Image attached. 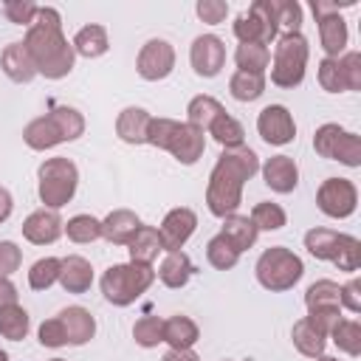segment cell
<instances>
[{
	"mask_svg": "<svg viewBox=\"0 0 361 361\" xmlns=\"http://www.w3.org/2000/svg\"><path fill=\"white\" fill-rule=\"evenodd\" d=\"M203 149H206V133L197 130V127H192V124H186V121H178V127H175V133H172V138L166 144V152L178 164L192 166V164L200 161Z\"/></svg>",
	"mask_w": 361,
	"mask_h": 361,
	"instance_id": "7c38bea8",
	"label": "cell"
},
{
	"mask_svg": "<svg viewBox=\"0 0 361 361\" xmlns=\"http://www.w3.org/2000/svg\"><path fill=\"white\" fill-rule=\"evenodd\" d=\"M141 217L130 209H113L104 220H102V237L113 245H127L133 240V234L138 231Z\"/></svg>",
	"mask_w": 361,
	"mask_h": 361,
	"instance_id": "ac0fdd59",
	"label": "cell"
},
{
	"mask_svg": "<svg viewBox=\"0 0 361 361\" xmlns=\"http://www.w3.org/2000/svg\"><path fill=\"white\" fill-rule=\"evenodd\" d=\"M0 361H8V353L6 350H0Z\"/></svg>",
	"mask_w": 361,
	"mask_h": 361,
	"instance_id": "6125c7cd",
	"label": "cell"
},
{
	"mask_svg": "<svg viewBox=\"0 0 361 361\" xmlns=\"http://www.w3.org/2000/svg\"><path fill=\"white\" fill-rule=\"evenodd\" d=\"M175 127H178L175 118H166V116L152 118L149 127H147V144H152V147H158V149H166V144H169Z\"/></svg>",
	"mask_w": 361,
	"mask_h": 361,
	"instance_id": "816d5d0a",
	"label": "cell"
},
{
	"mask_svg": "<svg viewBox=\"0 0 361 361\" xmlns=\"http://www.w3.org/2000/svg\"><path fill=\"white\" fill-rule=\"evenodd\" d=\"M254 274H257V282L271 290V293H282V290H290L302 274H305V265L299 259V254H293L290 248L285 245H271L259 254L257 265H254Z\"/></svg>",
	"mask_w": 361,
	"mask_h": 361,
	"instance_id": "5b68a950",
	"label": "cell"
},
{
	"mask_svg": "<svg viewBox=\"0 0 361 361\" xmlns=\"http://www.w3.org/2000/svg\"><path fill=\"white\" fill-rule=\"evenodd\" d=\"M31 330V319H28V310L20 307V305H8L0 310V336L8 338V341H23Z\"/></svg>",
	"mask_w": 361,
	"mask_h": 361,
	"instance_id": "d6a6232c",
	"label": "cell"
},
{
	"mask_svg": "<svg viewBox=\"0 0 361 361\" xmlns=\"http://www.w3.org/2000/svg\"><path fill=\"white\" fill-rule=\"evenodd\" d=\"M51 118H54L56 127L62 130V138H65V141H76V138L85 133V116H82L76 107L56 104V107H51Z\"/></svg>",
	"mask_w": 361,
	"mask_h": 361,
	"instance_id": "f35d334b",
	"label": "cell"
},
{
	"mask_svg": "<svg viewBox=\"0 0 361 361\" xmlns=\"http://www.w3.org/2000/svg\"><path fill=\"white\" fill-rule=\"evenodd\" d=\"M152 116L144 107H124L116 118V135L124 144H147V127Z\"/></svg>",
	"mask_w": 361,
	"mask_h": 361,
	"instance_id": "44dd1931",
	"label": "cell"
},
{
	"mask_svg": "<svg viewBox=\"0 0 361 361\" xmlns=\"http://www.w3.org/2000/svg\"><path fill=\"white\" fill-rule=\"evenodd\" d=\"M20 228H23V237L28 243H34V245H51V243H56L62 237L65 223H62L59 212H54V209H37V212H31L23 220Z\"/></svg>",
	"mask_w": 361,
	"mask_h": 361,
	"instance_id": "4fadbf2b",
	"label": "cell"
},
{
	"mask_svg": "<svg viewBox=\"0 0 361 361\" xmlns=\"http://www.w3.org/2000/svg\"><path fill=\"white\" fill-rule=\"evenodd\" d=\"M37 338H39V344H42V347H51V350L65 347V344H68V336H65V327H62L59 316L45 319V322L39 324V330H37Z\"/></svg>",
	"mask_w": 361,
	"mask_h": 361,
	"instance_id": "f5cc1de1",
	"label": "cell"
},
{
	"mask_svg": "<svg viewBox=\"0 0 361 361\" xmlns=\"http://www.w3.org/2000/svg\"><path fill=\"white\" fill-rule=\"evenodd\" d=\"M23 141H25L31 149L45 152V149H54L56 144H62L65 138H62V130L56 127V121L51 118V113H45V116H39V118H34V121L25 124Z\"/></svg>",
	"mask_w": 361,
	"mask_h": 361,
	"instance_id": "d6986e66",
	"label": "cell"
},
{
	"mask_svg": "<svg viewBox=\"0 0 361 361\" xmlns=\"http://www.w3.org/2000/svg\"><path fill=\"white\" fill-rule=\"evenodd\" d=\"M341 133H344V127H338V124H322L319 130H316V135H313V149L322 155V158H330L333 161V152H336V144H338V138H341Z\"/></svg>",
	"mask_w": 361,
	"mask_h": 361,
	"instance_id": "7dc6e473",
	"label": "cell"
},
{
	"mask_svg": "<svg viewBox=\"0 0 361 361\" xmlns=\"http://www.w3.org/2000/svg\"><path fill=\"white\" fill-rule=\"evenodd\" d=\"M223 361H231V358H223Z\"/></svg>",
	"mask_w": 361,
	"mask_h": 361,
	"instance_id": "e7e4bbea",
	"label": "cell"
},
{
	"mask_svg": "<svg viewBox=\"0 0 361 361\" xmlns=\"http://www.w3.org/2000/svg\"><path fill=\"white\" fill-rule=\"evenodd\" d=\"M133 338L138 347L149 350V347H158L164 341V319L158 316H141L135 324H133Z\"/></svg>",
	"mask_w": 361,
	"mask_h": 361,
	"instance_id": "b9f144b4",
	"label": "cell"
},
{
	"mask_svg": "<svg viewBox=\"0 0 361 361\" xmlns=\"http://www.w3.org/2000/svg\"><path fill=\"white\" fill-rule=\"evenodd\" d=\"M59 268H62V259L59 257H42L31 265L28 271V285L34 290H48L54 282H59Z\"/></svg>",
	"mask_w": 361,
	"mask_h": 361,
	"instance_id": "ab89813d",
	"label": "cell"
},
{
	"mask_svg": "<svg viewBox=\"0 0 361 361\" xmlns=\"http://www.w3.org/2000/svg\"><path fill=\"white\" fill-rule=\"evenodd\" d=\"M206 259H209L212 268H217V271H228V268L237 265L240 251H237L223 234H214V237L206 243Z\"/></svg>",
	"mask_w": 361,
	"mask_h": 361,
	"instance_id": "8d00e7d4",
	"label": "cell"
},
{
	"mask_svg": "<svg viewBox=\"0 0 361 361\" xmlns=\"http://www.w3.org/2000/svg\"><path fill=\"white\" fill-rule=\"evenodd\" d=\"M11 209H14V197L6 186H0V223H6L11 217Z\"/></svg>",
	"mask_w": 361,
	"mask_h": 361,
	"instance_id": "680465c9",
	"label": "cell"
},
{
	"mask_svg": "<svg viewBox=\"0 0 361 361\" xmlns=\"http://www.w3.org/2000/svg\"><path fill=\"white\" fill-rule=\"evenodd\" d=\"M319 361H338V358H333V355H319Z\"/></svg>",
	"mask_w": 361,
	"mask_h": 361,
	"instance_id": "94428289",
	"label": "cell"
},
{
	"mask_svg": "<svg viewBox=\"0 0 361 361\" xmlns=\"http://www.w3.org/2000/svg\"><path fill=\"white\" fill-rule=\"evenodd\" d=\"M197 338H200V330L189 316L164 319V341L169 344V350H192Z\"/></svg>",
	"mask_w": 361,
	"mask_h": 361,
	"instance_id": "484cf974",
	"label": "cell"
},
{
	"mask_svg": "<svg viewBox=\"0 0 361 361\" xmlns=\"http://www.w3.org/2000/svg\"><path fill=\"white\" fill-rule=\"evenodd\" d=\"M327 338H333V344L347 355H358L361 353V324L353 322V319H338Z\"/></svg>",
	"mask_w": 361,
	"mask_h": 361,
	"instance_id": "d590c367",
	"label": "cell"
},
{
	"mask_svg": "<svg viewBox=\"0 0 361 361\" xmlns=\"http://www.w3.org/2000/svg\"><path fill=\"white\" fill-rule=\"evenodd\" d=\"M37 11H39V6L31 3V0H6L3 3V14L14 25H31L34 17H37Z\"/></svg>",
	"mask_w": 361,
	"mask_h": 361,
	"instance_id": "c3c4849f",
	"label": "cell"
},
{
	"mask_svg": "<svg viewBox=\"0 0 361 361\" xmlns=\"http://www.w3.org/2000/svg\"><path fill=\"white\" fill-rule=\"evenodd\" d=\"M316 206L333 220H344L358 206V189L350 178H327L316 189Z\"/></svg>",
	"mask_w": 361,
	"mask_h": 361,
	"instance_id": "52a82bcc",
	"label": "cell"
},
{
	"mask_svg": "<svg viewBox=\"0 0 361 361\" xmlns=\"http://www.w3.org/2000/svg\"><path fill=\"white\" fill-rule=\"evenodd\" d=\"M338 271H358L361 268V243L353 237V234H341L338 240V248H336V257L330 259Z\"/></svg>",
	"mask_w": 361,
	"mask_h": 361,
	"instance_id": "7bdbcfd3",
	"label": "cell"
},
{
	"mask_svg": "<svg viewBox=\"0 0 361 361\" xmlns=\"http://www.w3.org/2000/svg\"><path fill=\"white\" fill-rule=\"evenodd\" d=\"M62 234H68V240H71V243H79V245L93 243V240L102 237V220L93 217V214H73V217L65 223Z\"/></svg>",
	"mask_w": 361,
	"mask_h": 361,
	"instance_id": "836d02e7",
	"label": "cell"
},
{
	"mask_svg": "<svg viewBox=\"0 0 361 361\" xmlns=\"http://www.w3.org/2000/svg\"><path fill=\"white\" fill-rule=\"evenodd\" d=\"M23 265V251L11 240H0V276H11Z\"/></svg>",
	"mask_w": 361,
	"mask_h": 361,
	"instance_id": "11a10c76",
	"label": "cell"
},
{
	"mask_svg": "<svg viewBox=\"0 0 361 361\" xmlns=\"http://www.w3.org/2000/svg\"><path fill=\"white\" fill-rule=\"evenodd\" d=\"M59 322L65 327V336H68L71 347H82L96 336V319L82 305H71V307L59 310Z\"/></svg>",
	"mask_w": 361,
	"mask_h": 361,
	"instance_id": "9a60e30c",
	"label": "cell"
},
{
	"mask_svg": "<svg viewBox=\"0 0 361 361\" xmlns=\"http://www.w3.org/2000/svg\"><path fill=\"white\" fill-rule=\"evenodd\" d=\"M341 307H347L350 313H361V279H350L347 285H341Z\"/></svg>",
	"mask_w": 361,
	"mask_h": 361,
	"instance_id": "9f6ffc18",
	"label": "cell"
},
{
	"mask_svg": "<svg viewBox=\"0 0 361 361\" xmlns=\"http://www.w3.org/2000/svg\"><path fill=\"white\" fill-rule=\"evenodd\" d=\"M195 274V265L189 259L186 251H166V257L161 259L155 276L166 285V288H183Z\"/></svg>",
	"mask_w": 361,
	"mask_h": 361,
	"instance_id": "cb8c5ba5",
	"label": "cell"
},
{
	"mask_svg": "<svg viewBox=\"0 0 361 361\" xmlns=\"http://www.w3.org/2000/svg\"><path fill=\"white\" fill-rule=\"evenodd\" d=\"M319 23V42H322V51L324 56L330 59H338L344 51H347V23L341 14H324V17H316Z\"/></svg>",
	"mask_w": 361,
	"mask_h": 361,
	"instance_id": "2e32d148",
	"label": "cell"
},
{
	"mask_svg": "<svg viewBox=\"0 0 361 361\" xmlns=\"http://www.w3.org/2000/svg\"><path fill=\"white\" fill-rule=\"evenodd\" d=\"M172 68H175V48H172V42L155 37V39H147L141 45V51L135 56V71H138L141 79L161 82V79H166L172 73Z\"/></svg>",
	"mask_w": 361,
	"mask_h": 361,
	"instance_id": "ba28073f",
	"label": "cell"
},
{
	"mask_svg": "<svg viewBox=\"0 0 361 361\" xmlns=\"http://www.w3.org/2000/svg\"><path fill=\"white\" fill-rule=\"evenodd\" d=\"M189 62H192V71L203 79H212L223 71L226 65V42L217 37V34H200L195 37L192 48H189Z\"/></svg>",
	"mask_w": 361,
	"mask_h": 361,
	"instance_id": "30bf717a",
	"label": "cell"
},
{
	"mask_svg": "<svg viewBox=\"0 0 361 361\" xmlns=\"http://www.w3.org/2000/svg\"><path fill=\"white\" fill-rule=\"evenodd\" d=\"M259 172V155L251 147H234V149H223V155L217 158L212 175H209V186H206V206L214 217H228L237 212V206L243 203V186L245 180H251Z\"/></svg>",
	"mask_w": 361,
	"mask_h": 361,
	"instance_id": "7a4b0ae2",
	"label": "cell"
},
{
	"mask_svg": "<svg viewBox=\"0 0 361 361\" xmlns=\"http://www.w3.org/2000/svg\"><path fill=\"white\" fill-rule=\"evenodd\" d=\"M248 11L265 25V31H268V37L274 42L279 37V28H276V0H254L248 6Z\"/></svg>",
	"mask_w": 361,
	"mask_h": 361,
	"instance_id": "f907efd6",
	"label": "cell"
},
{
	"mask_svg": "<svg viewBox=\"0 0 361 361\" xmlns=\"http://www.w3.org/2000/svg\"><path fill=\"white\" fill-rule=\"evenodd\" d=\"M59 285L68 290V293H85L90 290L93 285V268L85 257L79 254H71L62 259V268H59Z\"/></svg>",
	"mask_w": 361,
	"mask_h": 361,
	"instance_id": "603a6c76",
	"label": "cell"
},
{
	"mask_svg": "<svg viewBox=\"0 0 361 361\" xmlns=\"http://www.w3.org/2000/svg\"><path fill=\"white\" fill-rule=\"evenodd\" d=\"M316 76H319L322 90H327V93H341V90H347V87H344V79H341V71H338V59L324 56V59L319 62Z\"/></svg>",
	"mask_w": 361,
	"mask_h": 361,
	"instance_id": "681fc988",
	"label": "cell"
},
{
	"mask_svg": "<svg viewBox=\"0 0 361 361\" xmlns=\"http://www.w3.org/2000/svg\"><path fill=\"white\" fill-rule=\"evenodd\" d=\"M8 305H17V288L8 276H0V310Z\"/></svg>",
	"mask_w": 361,
	"mask_h": 361,
	"instance_id": "6f0895ef",
	"label": "cell"
},
{
	"mask_svg": "<svg viewBox=\"0 0 361 361\" xmlns=\"http://www.w3.org/2000/svg\"><path fill=\"white\" fill-rule=\"evenodd\" d=\"M338 240H341V234L333 231V228H310L305 234V248L316 259H333L336 248H338Z\"/></svg>",
	"mask_w": 361,
	"mask_h": 361,
	"instance_id": "e575fe53",
	"label": "cell"
},
{
	"mask_svg": "<svg viewBox=\"0 0 361 361\" xmlns=\"http://www.w3.org/2000/svg\"><path fill=\"white\" fill-rule=\"evenodd\" d=\"M228 93L237 102H257L265 93V76L262 73H245V71H234L228 79Z\"/></svg>",
	"mask_w": 361,
	"mask_h": 361,
	"instance_id": "1f68e13d",
	"label": "cell"
},
{
	"mask_svg": "<svg viewBox=\"0 0 361 361\" xmlns=\"http://www.w3.org/2000/svg\"><path fill=\"white\" fill-rule=\"evenodd\" d=\"M161 361H200V358L192 350H166Z\"/></svg>",
	"mask_w": 361,
	"mask_h": 361,
	"instance_id": "91938a15",
	"label": "cell"
},
{
	"mask_svg": "<svg viewBox=\"0 0 361 361\" xmlns=\"http://www.w3.org/2000/svg\"><path fill=\"white\" fill-rule=\"evenodd\" d=\"M262 178H265V186L271 192L288 195L299 186V166L290 155H271L262 164Z\"/></svg>",
	"mask_w": 361,
	"mask_h": 361,
	"instance_id": "5bb4252c",
	"label": "cell"
},
{
	"mask_svg": "<svg viewBox=\"0 0 361 361\" xmlns=\"http://www.w3.org/2000/svg\"><path fill=\"white\" fill-rule=\"evenodd\" d=\"M73 51L76 56H85V59H99L107 54L110 48V39H107V28L99 25V23H90V25H82L73 37Z\"/></svg>",
	"mask_w": 361,
	"mask_h": 361,
	"instance_id": "d4e9b609",
	"label": "cell"
},
{
	"mask_svg": "<svg viewBox=\"0 0 361 361\" xmlns=\"http://www.w3.org/2000/svg\"><path fill=\"white\" fill-rule=\"evenodd\" d=\"M341 285L333 279H316L307 290H305V305L307 313H341Z\"/></svg>",
	"mask_w": 361,
	"mask_h": 361,
	"instance_id": "ffe728a7",
	"label": "cell"
},
{
	"mask_svg": "<svg viewBox=\"0 0 361 361\" xmlns=\"http://www.w3.org/2000/svg\"><path fill=\"white\" fill-rule=\"evenodd\" d=\"M79 186V169L71 158H48L37 169V195L45 203V209L59 212L65 203L73 200Z\"/></svg>",
	"mask_w": 361,
	"mask_h": 361,
	"instance_id": "277c9868",
	"label": "cell"
},
{
	"mask_svg": "<svg viewBox=\"0 0 361 361\" xmlns=\"http://www.w3.org/2000/svg\"><path fill=\"white\" fill-rule=\"evenodd\" d=\"M220 113H226V107H223L214 96L200 93V96H195V99L186 104V124H192V127H197V130L206 133L209 124H212Z\"/></svg>",
	"mask_w": 361,
	"mask_h": 361,
	"instance_id": "f1b7e54d",
	"label": "cell"
},
{
	"mask_svg": "<svg viewBox=\"0 0 361 361\" xmlns=\"http://www.w3.org/2000/svg\"><path fill=\"white\" fill-rule=\"evenodd\" d=\"M338 71H341L347 90H361V54L358 51H344L338 56Z\"/></svg>",
	"mask_w": 361,
	"mask_h": 361,
	"instance_id": "bcb514c9",
	"label": "cell"
},
{
	"mask_svg": "<svg viewBox=\"0 0 361 361\" xmlns=\"http://www.w3.org/2000/svg\"><path fill=\"white\" fill-rule=\"evenodd\" d=\"M223 149H234V147H243V141H245V130H243V124L234 118V116H228V113H220L212 124H209V130H206Z\"/></svg>",
	"mask_w": 361,
	"mask_h": 361,
	"instance_id": "f546056e",
	"label": "cell"
},
{
	"mask_svg": "<svg viewBox=\"0 0 361 361\" xmlns=\"http://www.w3.org/2000/svg\"><path fill=\"white\" fill-rule=\"evenodd\" d=\"M195 228H197V214L192 209H186V206L169 209L158 228L164 251H180L186 245V240L195 234Z\"/></svg>",
	"mask_w": 361,
	"mask_h": 361,
	"instance_id": "8fae6325",
	"label": "cell"
},
{
	"mask_svg": "<svg viewBox=\"0 0 361 361\" xmlns=\"http://www.w3.org/2000/svg\"><path fill=\"white\" fill-rule=\"evenodd\" d=\"M155 282V268L152 265H138V262H118L110 265L102 274V293L110 305L116 307H127L133 305L141 293H147V288Z\"/></svg>",
	"mask_w": 361,
	"mask_h": 361,
	"instance_id": "3957f363",
	"label": "cell"
},
{
	"mask_svg": "<svg viewBox=\"0 0 361 361\" xmlns=\"http://www.w3.org/2000/svg\"><path fill=\"white\" fill-rule=\"evenodd\" d=\"M127 251H130V262H138V265H152L158 259V254L164 251V243H161V234L158 228L152 226H138V231L133 234V240L127 243Z\"/></svg>",
	"mask_w": 361,
	"mask_h": 361,
	"instance_id": "7402d4cb",
	"label": "cell"
},
{
	"mask_svg": "<svg viewBox=\"0 0 361 361\" xmlns=\"http://www.w3.org/2000/svg\"><path fill=\"white\" fill-rule=\"evenodd\" d=\"M0 68H3V73H6L11 82H17V85H25V82H31V79L37 76L34 59H31V54L25 51L23 42H8V45L3 48V54H0Z\"/></svg>",
	"mask_w": 361,
	"mask_h": 361,
	"instance_id": "e0dca14e",
	"label": "cell"
},
{
	"mask_svg": "<svg viewBox=\"0 0 361 361\" xmlns=\"http://www.w3.org/2000/svg\"><path fill=\"white\" fill-rule=\"evenodd\" d=\"M257 133L271 147H285L296 138V121L285 104H268L257 116Z\"/></svg>",
	"mask_w": 361,
	"mask_h": 361,
	"instance_id": "9c48e42d",
	"label": "cell"
},
{
	"mask_svg": "<svg viewBox=\"0 0 361 361\" xmlns=\"http://www.w3.org/2000/svg\"><path fill=\"white\" fill-rule=\"evenodd\" d=\"M290 338H293V347H296L302 355H307V358H319V355H324L327 336H324L322 330H316L307 319H299V322L293 324Z\"/></svg>",
	"mask_w": 361,
	"mask_h": 361,
	"instance_id": "83f0119b",
	"label": "cell"
},
{
	"mask_svg": "<svg viewBox=\"0 0 361 361\" xmlns=\"http://www.w3.org/2000/svg\"><path fill=\"white\" fill-rule=\"evenodd\" d=\"M23 45L31 54L37 73H42L45 79H62L73 71L76 51L62 34V17L54 6H39L34 23L25 31Z\"/></svg>",
	"mask_w": 361,
	"mask_h": 361,
	"instance_id": "6da1fadb",
	"label": "cell"
},
{
	"mask_svg": "<svg viewBox=\"0 0 361 361\" xmlns=\"http://www.w3.org/2000/svg\"><path fill=\"white\" fill-rule=\"evenodd\" d=\"M234 37L245 45V42H257V45H268L271 42V37H268V31H265V25L251 14V11H243L237 20H234Z\"/></svg>",
	"mask_w": 361,
	"mask_h": 361,
	"instance_id": "60d3db41",
	"label": "cell"
},
{
	"mask_svg": "<svg viewBox=\"0 0 361 361\" xmlns=\"http://www.w3.org/2000/svg\"><path fill=\"white\" fill-rule=\"evenodd\" d=\"M307 56H310V45L302 37V31L276 37L274 59H271V82L276 87H299L305 79Z\"/></svg>",
	"mask_w": 361,
	"mask_h": 361,
	"instance_id": "8992f818",
	"label": "cell"
},
{
	"mask_svg": "<svg viewBox=\"0 0 361 361\" xmlns=\"http://www.w3.org/2000/svg\"><path fill=\"white\" fill-rule=\"evenodd\" d=\"M220 234L243 254V251H248L254 243H257V226L251 223V217L248 214H228V217H223V228H220Z\"/></svg>",
	"mask_w": 361,
	"mask_h": 361,
	"instance_id": "4316f807",
	"label": "cell"
},
{
	"mask_svg": "<svg viewBox=\"0 0 361 361\" xmlns=\"http://www.w3.org/2000/svg\"><path fill=\"white\" fill-rule=\"evenodd\" d=\"M251 223L257 226V231H279L285 223H288V214L279 203H271V200H262L251 209Z\"/></svg>",
	"mask_w": 361,
	"mask_h": 361,
	"instance_id": "74e56055",
	"label": "cell"
},
{
	"mask_svg": "<svg viewBox=\"0 0 361 361\" xmlns=\"http://www.w3.org/2000/svg\"><path fill=\"white\" fill-rule=\"evenodd\" d=\"M234 62H237V71H245V73H262L265 76V68L271 65V51L268 45H257V42H240L237 51H234Z\"/></svg>",
	"mask_w": 361,
	"mask_h": 361,
	"instance_id": "4dcf8cb0",
	"label": "cell"
},
{
	"mask_svg": "<svg viewBox=\"0 0 361 361\" xmlns=\"http://www.w3.org/2000/svg\"><path fill=\"white\" fill-rule=\"evenodd\" d=\"M276 28L282 34H296L302 28V6L296 0H276Z\"/></svg>",
	"mask_w": 361,
	"mask_h": 361,
	"instance_id": "f6af8a7d",
	"label": "cell"
},
{
	"mask_svg": "<svg viewBox=\"0 0 361 361\" xmlns=\"http://www.w3.org/2000/svg\"><path fill=\"white\" fill-rule=\"evenodd\" d=\"M195 11H197V17L203 23L217 25V23H223L228 17V3H223V0H197Z\"/></svg>",
	"mask_w": 361,
	"mask_h": 361,
	"instance_id": "db71d44e",
	"label": "cell"
},
{
	"mask_svg": "<svg viewBox=\"0 0 361 361\" xmlns=\"http://www.w3.org/2000/svg\"><path fill=\"white\" fill-rule=\"evenodd\" d=\"M48 361H65V358H48Z\"/></svg>",
	"mask_w": 361,
	"mask_h": 361,
	"instance_id": "be15d7a7",
	"label": "cell"
},
{
	"mask_svg": "<svg viewBox=\"0 0 361 361\" xmlns=\"http://www.w3.org/2000/svg\"><path fill=\"white\" fill-rule=\"evenodd\" d=\"M333 161H338V164H344V166H350V169L361 166V138H358L355 133L344 130L341 138H338V144H336Z\"/></svg>",
	"mask_w": 361,
	"mask_h": 361,
	"instance_id": "ee69618b",
	"label": "cell"
}]
</instances>
